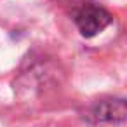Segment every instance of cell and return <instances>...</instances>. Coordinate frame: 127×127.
I'll list each match as a JSON object with an SVG mask.
<instances>
[{
  "label": "cell",
  "instance_id": "obj_1",
  "mask_svg": "<svg viewBox=\"0 0 127 127\" xmlns=\"http://www.w3.org/2000/svg\"><path fill=\"white\" fill-rule=\"evenodd\" d=\"M75 23H77V28L80 30V33L84 37L91 38V37L101 33L111 23V14L97 4H85L75 14Z\"/></svg>",
  "mask_w": 127,
  "mask_h": 127
}]
</instances>
